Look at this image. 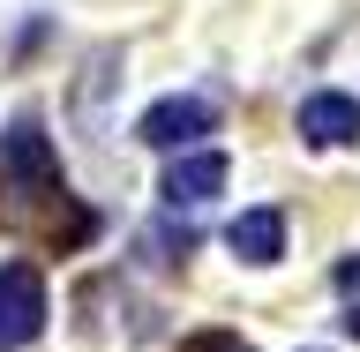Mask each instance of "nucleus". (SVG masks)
<instances>
[{"mask_svg": "<svg viewBox=\"0 0 360 352\" xmlns=\"http://www.w3.org/2000/svg\"><path fill=\"white\" fill-rule=\"evenodd\" d=\"M45 278L30 263H0V352H22V345H38L45 330Z\"/></svg>", "mask_w": 360, "mask_h": 352, "instance_id": "f03ea898", "label": "nucleus"}, {"mask_svg": "<svg viewBox=\"0 0 360 352\" xmlns=\"http://www.w3.org/2000/svg\"><path fill=\"white\" fill-rule=\"evenodd\" d=\"M300 135H308L315 150H345V143H360V98H345V90H315V98H300Z\"/></svg>", "mask_w": 360, "mask_h": 352, "instance_id": "39448f33", "label": "nucleus"}, {"mask_svg": "<svg viewBox=\"0 0 360 352\" xmlns=\"http://www.w3.org/2000/svg\"><path fill=\"white\" fill-rule=\"evenodd\" d=\"M210 128H218V105H210V98H158L135 135H143L150 150H195Z\"/></svg>", "mask_w": 360, "mask_h": 352, "instance_id": "7ed1b4c3", "label": "nucleus"}, {"mask_svg": "<svg viewBox=\"0 0 360 352\" xmlns=\"http://www.w3.org/2000/svg\"><path fill=\"white\" fill-rule=\"evenodd\" d=\"M338 330H345V337H360V300H353L345 315H338Z\"/></svg>", "mask_w": 360, "mask_h": 352, "instance_id": "1a4fd4ad", "label": "nucleus"}, {"mask_svg": "<svg viewBox=\"0 0 360 352\" xmlns=\"http://www.w3.org/2000/svg\"><path fill=\"white\" fill-rule=\"evenodd\" d=\"M0 225L8 233H45L53 247H83L90 240V210H75L60 173V150L53 135L38 128V112H22L15 128L0 135Z\"/></svg>", "mask_w": 360, "mask_h": 352, "instance_id": "f257e3e1", "label": "nucleus"}, {"mask_svg": "<svg viewBox=\"0 0 360 352\" xmlns=\"http://www.w3.org/2000/svg\"><path fill=\"white\" fill-rule=\"evenodd\" d=\"M225 247L240 255V263H278L285 255V210H240V218L225 225Z\"/></svg>", "mask_w": 360, "mask_h": 352, "instance_id": "423d86ee", "label": "nucleus"}, {"mask_svg": "<svg viewBox=\"0 0 360 352\" xmlns=\"http://www.w3.org/2000/svg\"><path fill=\"white\" fill-rule=\"evenodd\" d=\"M338 292H360V255H353V263H338Z\"/></svg>", "mask_w": 360, "mask_h": 352, "instance_id": "6e6552de", "label": "nucleus"}, {"mask_svg": "<svg viewBox=\"0 0 360 352\" xmlns=\"http://www.w3.org/2000/svg\"><path fill=\"white\" fill-rule=\"evenodd\" d=\"M180 352H255L240 330H195V337H180Z\"/></svg>", "mask_w": 360, "mask_h": 352, "instance_id": "0eeeda50", "label": "nucleus"}, {"mask_svg": "<svg viewBox=\"0 0 360 352\" xmlns=\"http://www.w3.org/2000/svg\"><path fill=\"white\" fill-rule=\"evenodd\" d=\"M225 180H233V157L225 150H173V165H165V188H158V195L173 202H188V210H195V202H210L225 188Z\"/></svg>", "mask_w": 360, "mask_h": 352, "instance_id": "20e7f679", "label": "nucleus"}]
</instances>
